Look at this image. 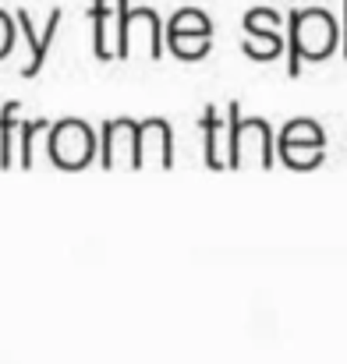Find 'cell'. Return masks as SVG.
Returning <instances> with one entry per match:
<instances>
[{
	"label": "cell",
	"instance_id": "obj_1",
	"mask_svg": "<svg viewBox=\"0 0 347 364\" xmlns=\"http://www.w3.org/2000/svg\"><path fill=\"white\" fill-rule=\"evenodd\" d=\"M287 25H291V36H287V75L291 78L301 75L305 60L319 64L333 57L341 46V25L326 7H291Z\"/></svg>",
	"mask_w": 347,
	"mask_h": 364
},
{
	"label": "cell",
	"instance_id": "obj_2",
	"mask_svg": "<svg viewBox=\"0 0 347 364\" xmlns=\"http://www.w3.org/2000/svg\"><path fill=\"white\" fill-rule=\"evenodd\" d=\"M276 159H284V166L291 170H312L326 159V131L323 124L312 117H298V121L284 124V131L276 134Z\"/></svg>",
	"mask_w": 347,
	"mask_h": 364
},
{
	"label": "cell",
	"instance_id": "obj_3",
	"mask_svg": "<svg viewBox=\"0 0 347 364\" xmlns=\"http://www.w3.org/2000/svg\"><path fill=\"white\" fill-rule=\"evenodd\" d=\"M100 156V138L96 131L78 117L53 121L50 127V163L64 170H82Z\"/></svg>",
	"mask_w": 347,
	"mask_h": 364
},
{
	"label": "cell",
	"instance_id": "obj_4",
	"mask_svg": "<svg viewBox=\"0 0 347 364\" xmlns=\"http://www.w3.org/2000/svg\"><path fill=\"white\" fill-rule=\"evenodd\" d=\"M163 46L174 57H185V60L206 57L209 46H213V21H209V14L199 11V7L174 11V18L163 28Z\"/></svg>",
	"mask_w": 347,
	"mask_h": 364
},
{
	"label": "cell",
	"instance_id": "obj_5",
	"mask_svg": "<svg viewBox=\"0 0 347 364\" xmlns=\"http://www.w3.org/2000/svg\"><path fill=\"white\" fill-rule=\"evenodd\" d=\"M276 163V138L262 117H237L231 145V170H269Z\"/></svg>",
	"mask_w": 347,
	"mask_h": 364
},
{
	"label": "cell",
	"instance_id": "obj_6",
	"mask_svg": "<svg viewBox=\"0 0 347 364\" xmlns=\"http://www.w3.org/2000/svg\"><path fill=\"white\" fill-rule=\"evenodd\" d=\"M120 57L124 60H160L163 57V21L152 7L128 4L124 32H120Z\"/></svg>",
	"mask_w": 347,
	"mask_h": 364
},
{
	"label": "cell",
	"instance_id": "obj_7",
	"mask_svg": "<svg viewBox=\"0 0 347 364\" xmlns=\"http://www.w3.org/2000/svg\"><path fill=\"white\" fill-rule=\"evenodd\" d=\"M100 163L107 170H138V121L117 117L103 124Z\"/></svg>",
	"mask_w": 347,
	"mask_h": 364
},
{
	"label": "cell",
	"instance_id": "obj_8",
	"mask_svg": "<svg viewBox=\"0 0 347 364\" xmlns=\"http://www.w3.org/2000/svg\"><path fill=\"white\" fill-rule=\"evenodd\" d=\"M131 0H93L89 18H93V50L100 60L120 57V32H124V11Z\"/></svg>",
	"mask_w": 347,
	"mask_h": 364
},
{
	"label": "cell",
	"instance_id": "obj_9",
	"mask_svg": "<svg viewBox=\"0 0 347 364\" xmlns=\"http://www.w3.org/2000/svg\"><path fill=\"white\" fill-rule=\"evenodd\" d=\"M241 117V107L231 103L227 114L220 107H206L202 114V131H206V166L209 170H227L231 166V145H234V124Z\"/></svg>",
	"mask_w": 347,
	"mask_h": 364
},
{
	"label": "cell",
	"instance_id": "obj_10",
	"mask_svg": "<svg viewBox=\"0 0 347 364\" xmlns=\"http://www.w3.org/2000/svg\"><path fill=\"white\" fill-rule=\"evenodd\" d=\"M174 166V134L163 117L138 121V170H170Z\"/></svg>",
	"mask_w": 347,
	"mask_h": 364
},
{
	"label": "cell",
	"instance_id": "obj_11",
	"mask_svg": "<svg viewBox=\"0 0 347 364\" xmlns=\"http://www.w3.org/2000/svg\"><path fill=\"white\" fill-rule=\"evenodd\" d=\"M14 25H18V36L25 39V46H29V57L21 60V75L25 78H32L39 68H43V60H46V53H50V46H53V36H57V28H61V11L53 7L50 11V18H46V25H43V32H36V21L29 18V11H14Z\"/></svg>",
	"mask_w": 347,
	"mask_h": 364
},
{
	"label": "cell",
	"instance_id": "obj_12",
	"mask_svg": "<svg viewBox=\"0 0 347 364\" xmlns=\"http://www.w3.org/2000/svg\"><path fill=\"white\" fill-rule=\"evenodd\" d=\"M50 127L53 121H21L18 131V166L21 170H32L39 159H50Z\"/></svg>",
	"mask_w": 347,
	"mask_h": 364
},
{
	"label": "cell",
	"instance_id": "obj_13",
	"mask_svg": "<svg viewBox=\"0 0 347 364\" xmlns=\"http://www.w3.org/2000/svg\"><path fill=\"white\" fill-rule=\"evenodd\" d=\"M18 131H21V121H18V103H7V107L0 110V166H4V170L14 163Z\"/></svg>",
	"mask_w": 347,
	"mask_h": 364
},
{
	"label": "cell",
	"instance_id": "obj_14",
	"mask_svg": "<svg viewBox=\"0 0 347 364\" xmlns=\"http://www.w3.org/2000/svg\"><path fill=\"white\" fill-rule=\"evenodd\" d=\"M244 36H284V14L273 7H252L244 14Z\"/></svg>",
	"mask_w": 347,
	"mask_h": 364
},
{
	"label": "cell",
	"instance_id": "obj_15",
	"mask_svg": "<svg viewBox=\"0 0 347 364\" xmlns=\"http://www.w3.org/2000/svg\"><path fill=\"white\" fill-rule=\"evenodd\" d=\"M241 50L252 60H276L284 53V36H244L241 39Z\"/></svg>",
	"mask_w": 347,
	"mask_h": 364
},
{
	"label": "cell",
	"instance_id": "obj_16",
	"mask_svg": "<svg viewBox=\"0 0 347 364\" xmlns=\"http://www.w3.org/2000/svg\"><path fill=\"white\" fill-rule=\"evenodd\" d=\"M14 43H18V25H14V14H7V11L0 7V60H4V57H11Z\"/></svg>",
	"mask_w": 347,
	"mask_h": 364
},
{
	"label": "cell",
	"instance_id": "obj_17",
	"mask_svg": "<svg viewBox=\"0 0 347 364\" xmlns=\"http://www.w3.org/2000/svg\"><path fill=\"white\" fill-rule=\"evenodd\" d=\"M341 53L347 57V0H341Z\"/></svg>",
	"mask_w": 347,
	"mask_h": 364
}]
</instances>
